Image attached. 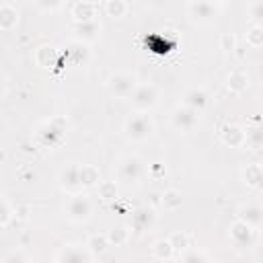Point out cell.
<instances>
[{
    "label": "cell",
    "mask_w": 263,
    "mask_h": 263,
    "mask_svg": "<svg viewBox=\"0 0 263 263\" xmlns=\"http://www.w3.org/2000/svg\"><path fill=\"white\" fill-rule=\"evenodd\" d=\"M123 132H125V136H127L132 142H144V140H148V138L152 136V132H154V121H152V117H150L146 111H136V113H132V115L125 119Z\"/></svg>",
    "instance_id": "cell-1"
},
{
    "label": "cell",
    "mask_w": 263,
    "mask_h": 263,
    "mask_svg": "<svg viewBox=\"0 0 263 263\" xmlns=\"http://www.w3.org/2000/svg\"><path fill=\"white\" fill-rule=\"evenodd\" d=\"M64 214L70 222H86L92 214V201L86 193H70L66 205H64Z\"/></svg>",
    "instance_id": "cell-2"
},
{
    "label": "cell",
    "mask_w": 263,
    "mask_h": 263,
    "mask_svg": "<svg viewBox=\"0 0 263 263\" xmlns=\"http://www.w3.org/2000/svg\"><path fill=\"white\" fill-rule=\"evenodd\" d=\"M228 238H230V242H232L236 249L245 251V249H253V247H255V242H257V232H255V226H251V224H247L245 220L236 218V220L230 224V228H228Z\"/></svg>",
    "instance_id": "cell-3"
},
{
    "label": "cell",
    "mask_w": 263,
    "mask_h": 263,
    "mask_svg": "<svg viewBox=\"0 0 263 263\" xmlns=\"http://www.w3.org/2000/svg\"><path fill=\"white\" fill-rule=\"evenodd\" d=\"M107 90L117 97V99H125V97H132L136 86H138V80L132 72H123V70H117L113 72L109 78H107Z\"/></svg>",
    "instance_id": "cell-4"
},
{
    "label": "cell",
    "mask_w": 263,
    "mask_h": 263,
    "mask_svg": "<svg viewBox=\"0 0 263 263\" xmlns=\"http://www.w3.org/2000/svg\"><path fill=\"white\" fill-rule=\"evenodd\" d=\"M66 127H68L66 117H62V115L51 117V119L39 129V140H41V144H43V146H49V148L55 146V144H60L62 138H64Z\"/></svg>",
    "instance_id": "cell-5"
},
{
    "label": "cell",
    "mask_w": 263,
    "mask_h": 263,
    "mask_svg": "<svg viewBox=\"0 0 263 263\" xmlns=\"http://www.w3.org/2000/svg\"><path fill=\"white\" fill-rule=\"evenodd\" d=\"M97 257L88 251V247H76V245H64L55 253V263H90Z\"/></svg>",
    "instance_id": "cell-6"
},
{
    "label": "cell",
    "mask_w": 263,
    "mask_h": 263,
    "mask_svg": "<svg viewBox=\"0 0 263 263\" xmlns=\"http://www.w3.org/2000/svg\"><path fill=\"white\" fill-rule=\"evenodd\" d=\"M187 16L193 23H212L218 16V8L212 0H189L187 4Z\"/></svg>",
    "instance_id": "cell-7"
},
{
    "label": "cell",
    "mask_w": 263,
    "mask_h": 263,
    "mask_svg": "<svg viewBox=\"0 0 263 263\" xmlns=\"http://www.w3.org/2000/svg\"><path fill=\"white\" fill-rule=\"evenodd\" d=\"M142 173H144V162L136 154L123 156L119 160V164H117V177H119V181L134 183V181H138L142 177Z\"/></svg>",
    "instance_id": "cell-8"
},
{
    "label": "cell",
    "mask_w": 263,
    "mask_h": 263,
    "mask_svg": "<svg viewBox=\"0 0 263 263\" xmlns=\"http://www.w3.org/2000/svg\"><path fill=\"white\" fill-rule=\"evenodd\" d=\"M199 121V113L187 105H177L173 111H171V123L179 129V132H191Z\"/></svg>",
    "instance_id": "cell-9"
},
{
    "label": "cell",
    "mask_w": 263,
    "mask_h": 263,
    "mask_svg": "<svg viewBox=\"0 0 263 263\" xmlns=\"http://www.w3.org/2000/svg\"><path fill=\"white\" fill-rule=\"evenodd\" d=\"M132 103L138 111H148L152 109L156 103H158V90L154 84L150 82H144V84H138L134 95H132Z\"/></svg>",
    "instance_id": "cell-10"
},
{
    "label": "cell",
    "mask_w": 263,
    "mask_h": 263,
    "mask_svg": "<svg viewBox=\"0 0 263 263\" xmlns=\"http://www.w3.org/2000/svg\"><path fill=\"white\" fill-rule=\"evenodd\" d=\"M218 136L222 144L230 148H245L247 146V129L240 127L238 123H222L218 129Z\"/></svg>",
    "instance_id": "cell-11"
},
{
    "label": "cell",
    "mask_w": 263,
    "mask_h": 263,
    "mask_svg": "<svg viewBox=\"0 0 263 263\" xmlns=\"http://www.w3.org/2000/svg\"><path fill=\"white\" fill-rule=\"evenodd\" d=\"M58 185L66 193H78L82 189L80 183V164H68L58 173Z\"/></svg>",
    "instance_id": "cell-12"
},
{
    "label": "cell",
    "mask_w": 263,
    "mask_h": 263,
    "mask_svg": "<svg viewBox=\"0 0 263 263\" xmlns=\"http://www.w3.org/2000/svg\"><path fill=\"white\" fill-rule=\"evenodd\" d=\"M154 222H156L154 210L148 208V205H140V208H136V210L132 212V222H129V226H132L136 232H146V230H150V228L154 226Z\"/></svg>",
    "instance_id": "cell-13"
},
{
    "label": "cell",
    "mask_w": 263,
    "mask_h": 263,
    "mask_svg": "<svg viewBox=\"0 0 263 263\" xmlns=\"http://www.w3.org/2000/svg\"><path fill=\"white\" fill-rule=\"evenodd\" d=\"M74 23H82V21H95L99 14V4L95 0H78L72 4L70 10Z\"/></svg>",
    "instance_id": "cell-14"
},
{
    "label": "cell",
    "mask_w": 263,
    "mask_h": 263,
    "mask_svg": "<svg viewBox=\"0 0 263 263\" xmlns=\"http://www.w3.org/2000/svg\"><path fill=\"white\" fill-rule=\"evenodd\" d=\"M74 37L78 41H84V43H90L99 37L101 33V23L95 18V21H82V23H74Z\"/></svg>",
    "instance_id": "cell-15"
},
{
    "label": "cell",
    "mask_w": 263,
    "mask_h": 263,
    "mask_svg": "<svg viewBox=\"0 0 263 263\" xmlns=\"http://www.w3.org/2000/svg\"><path fill=\"white\" fill-rule=\"evenodd\" d=\"M236 218H240L247 224L259 228V226H263V208L259 203H242L236 212Z\"/></svg>",
    "instance_id": "cell-16"
},
{
    "label": "cell",
    "mask_w": 263,
    "mask_h": 263,
    "mask_svg": "<svg viewBox=\"0 0 263 263\" xmlns=\"http://www.w3.org/2000/svg\"><path fill=\"white\" fill-rule=\"evenodd\" d=\"M240 177H242V183L247 187L263 189V164H257V162L245 164L240 171Z\"/></svg>",
    "instance_id": "cell-17"
},
{
    "label": "cell",
    "mask_w": 263,
    "mask_h": 263,
    "mask_svg": "<svg viewBox=\"0 0 263 263\" xmlns=\"http://www.w3.org/2000/svg\"><path fill=\"white\" fill-rule=\"evenodd\" d=\"M35 62L39 68H53L60 62V53L53 45H39L35 49Z\"/></svg>",
    "instance_id": "cell-18"
},
{
    "label": "cell",
    "mask_w": 263,
    "mask_h": 263,
    "mask_svg": "<svg viewBox=\"0 0 263 263\" xmlns=\"http://www.w3.org/2000/svg\"><path fill=\"white\" fill-rule=\"evenodd\" d=\"M208 103H210V97H208V92L203 88H189L183 95V105L195 109L197 113H201L208 107Z\"/></svg>",
    "instance_id": "cell-19"
},
{
    "label": "cell",
    "mask_w": 263,
    "mask_h": 263,
    "mask_svg": "<svg viewBox=\"0 0 263 263\" xmlns=\"http://www.w3.org/2000/svg\"><path fill=\"white\" fill-rule=\"evenodd\" d=\"M226 86H228V90H230L232 95L245 92V90L249 88V74H247L245 70H240V68H234V70L228 74V78H226Z\"/></svg>",
    "instance_id": "cell-20"
},
{
    "label": "cell",
    "mask_w": 263,
    "mask_h": 263,
    "mask_svg": "<svg viewBox=\"0 0 263 263\" xmlns=\"http://www.w3.org/2000/svg\"><path fill=\"white\" fill-rule=\"evenodd\" d=\"M16 23H18L16 6H12L10 2H2L0 4V29L4 33H8V31H12L16 27Z\"/></svg>",
    "instance_id": "cell-21"
},
{
    "label": "cell",
    "mask_w": 263,
    "mask_h": 263,
    "mask_svg": "<svg viewBox=\"0 0 263 263\" xmlns=\"http://www.w3.org/2000/svg\"><path fill=\"white\" fill-rule=\"evenodd\" d=\"M177 257V251L173 247V242L168 238H158L154 245H152V259L156 261H171Z\"/></svg>",
    "instance_id": "cell-22"
},
{
    "label": "cell",
    "mask_w": 263,
    "mask_h": 263,
    "mask_svg": "<svg viewBox=\"0 0 263 263\" xmlns=\"http://www.w3.org/2000/svg\"><path fill=\"white\" fill-rule=\"evenodd\" d=\"M80 183L82 189H92L101 183V171L95 164H80Z\"/></svg>",
    "instance_id": "cell-23"
},
{
    "label": "cell",
    "mask_w": 263,
    "mask_h": 263,
    "mask_svg": "<svg viewBox=\"0 0 263 263\" xmlns=\"http://www.w3.org/2000/svg\"><path fill=\"white\" fill-rule=\"evenodd\" d=\"M86 247H88V251H90L95 257H101V255H105V253L109 251L111 240H109V236H107V234L97 232V234H90V236H88Z\"/></svg>",
    "instance_id": "cell-24"
},
{
    "label": "cell",
    "mask_w": 263,
    "mask_h": 263,
    "mask_svg": "<svg viewBox=\"0 0 263 263\" xmlns=\"http://www.w3.org/2000/svg\"><path fill=\"white\" fill-rule=\"evenodd\" d=\"M181 203H183V197L177 189H164L160 193V208L164 212H175L181 208Z\"/></svg>",
    "instance_id": "cell-25"
},
{
    "label": "cell",
    "mask_w": 263,
    "mask_h": 263,
    "mask_svg": "<svg viewBox=\"0 0 263 263\" xmlns=\"http://www.w3.org/2000/svg\"><path fill=\"white\" fill-rule=\"evenodd\" d=\"M97 191H99V197L103 201H115L119 195V187L115 181H101L97 185Z\"/></svg>",
    "instance_id": "cell-26"
},
{
    "label": "cell",
    "mask_w": 263,
    "mask_h": 263,
    "mask_svg": "<svg viewBox=\"0 0 263 263\" xmlns=\"http://www.w3.org/2000/svg\"><path fill=\"white\" fill-rule=\"evenodd\" d=\"M129 228L132 226H115L113 230H109L107 236L111 240V247H123L129 240Z\"/></svg>",
    "instance_id": "cell-27"
},
{
    "label": "cell",
    "mask_w": 263,
    "mask_h": 263,
    "mask_svg": "<svg viewBox=\"0 0 263 263\" xmlns=\"http://www.w3.org/2000/svg\"><path fill=\"white\" fill-rule=\"evenodd\" d=\"M168 240L173 242V247H175L177 255L193 247V242H191V236H189L187 232H183V230H177V232H173V234L168 236Z\"/></svg>",
    "instance_id": "cell-28"
},
{
    "label": "cell",
    "mask_w": 263,
    "mask_h": 263,
    "mask_svg": "<svg viewBox=\"0 0 263 263\" xmlns=\"http://www.w3.org/2000/svg\"><path fill=\"white\" fill-rule=\"evenodd\" d=\"M105 14L111 18H121L127 14L125 0H105Z\"/></svg>",
    "instance_id": "cell-29"
},
{
    "label": "cell",
    "mask_w": 263,
    "mask_h": 263,
    "mask_svg": "<svg viewBox=\"0 0 263 263\" xmlns=\"http://www.w3.org/2000/svg\"><path fill=\"white\" fill-rule=\"evenodd\" d=\"M247 146L251 150L263 148V125H251V127H247Z\"/></svg>",
    "instance_id": "cell-30"
},
{
    "label": "cell",
    "mask_w": 263,
    "mask_h": 263,
    "mask_svg": "<svg viewBox=\"0 0 263 263\" xmlns=\"http://www.w3.org/2000/svg\"><path fill=\"white\" fill-rule=\"evenodd\" d=\"M68 53H70V58H72L74 64H84L88 60V49H86L84 41H78V39L68 47Z\"/></svg>",
    "instance_id": "cell-31"
},
{
    "label": "cell",
    "mask_w": 263,
    "mask_h": 263,
    "mask_svg": "<svg viewBox=\"0 0 263 263\" xmlns=\"http://www.w3.org/2000/svg\"><path fill=\"white\" fill-rule=\"evenodd\" d=\"M12 218H14V205H10L8 197L2 195V199H0V228L2 230L8 228V224H10Z\"/></svg>",
    "instance_id": "cell-32"
},
{
    "label": "cell",
    "mask_w": 263,
    "mask_h": 263,
    "mask_svg": "<svg viewBox=\"0 0 263 263\" xmlns=\"http://www.w3.org/2000/svg\"><path fill=\"white\" fill-rule=\"evenodd\" d=\"M245 41H247L249 47H261V45H263V27H261V25H253V27L247 31Z\"/></svg>",
    "instance_id": "cell-33"
},
{
    "label": "cell",
    "mask_w": 263,
    "mask_h": 263,
    "mask_svg": "<svg viewBox=\"0 0 263 263\" xmlns=\"http://www.w3.org/2000/svg\"><path fill=\"white\" fill-rule=\"evenodd\" d=\"M177 259L183 261V263H195V261H210V255H205V253H201V251H195V249L191 247V249L179 253Z\"/></svg>",
    "instance_id": "cell-34"
},
{
    "label": "cell",
    "mask_w": 263,
    "mask_h": 263,
    "mask_svg": "<svg viewBox=\"0 0 263 263\" xmlns=\"http://www.w3.org/2000/svg\"><path fill=\"white\" fill-rule=\"evenodd\" d=\"M249 18L253 21V25L263 27V0H253L249 4Z\"/></svg>",
    "instance_id": "cell-35"
},
{
    "label": "cell",
    "mask_w": 263,
    "mask_h": 263,
    "mask_svg": "<svg viewBox=\"0 0 263 263\" xmlns=\"http://www.w3.org/2000/svg\"><path fill=\"white\" fill-rule=\"evenodd\" d=\"M220 49L226 51V53H232L236 49V39H234V35L230 31L222 33V37H220Z\"/></svg>",
    "instance_id": "cell-36"
},
{
    "label": "cell",
    "mask_w": 263,
    "mask_h": 263,
    "mask_svg": "<svg viewBox=\"0 0 263 263\" xmlns=\"http://www.w3.org/2000/svg\"><path fill=\"white\" fill-rule=\"evenodd\" d=\"M35 4H37V8H41L45 12H51V10H58L64 4V0H35Z\"/></svg>",
    "instance_id": "cell-37"
},
{
    "label": "cell",
    "mask_w": 263,
    "mask_h": 263,
    "mask_svg": "<svg viewBox=\"0 0 263 263\" xmlns=\"http://www.w3.org/2000/svg\"><path fill=\"white\" fill-rule=\"evenodd\" d=\"M14 218H16V220H21V222L29 220V205H23V203L14 205Z\"/></svg>",
    "instance_id": "cell-38"
},
{
    "label": "cell",
    "mask_w": 263,
    "mask_h": 263,
    "mask_svg": "<svg viewBox=\"0 0 263 263\" xmlns=\"http://www.w3.org/2000/svg\"><path fill=\"white\" fill-rule=\"evenodd\" d=\"M25 261H29L27 255H23V253H10V255L4 257L2 263H25Z\"/></svg>",
    "instance_id": "cell-39"
},
{
    "label": "cell",
    "mask_w": 263,
    "mask_h": 263,
    "mask_svg": "<svg viewBox=\"0 0 263 263\" xmlns=\"http://www.w3.org/2000/svg\"><path fill=\"white\" fill-rule=\"evenodd\" d=\"M21 242H23V245H27V242H29V234H25V236L21 238Z\"/></svg>",
    "instance_id": "cell-40"
},
{
    "label": "cell",
    "mask_w": 263,
    "mask_h": 263,
    "mask_svg": "<svg viewBox=\"0 0 263 263\" xmlns=\"http://www.w3.org/2000/svg\"><path fill=\"white\" fill-rule=\"evenodd\" d=\"M212 2H214V4H216V2H224V0H212Z\"/></svg>",
    "instance_id": "cell-41"
},
{
    "label": "cell",
    "mask_w": 263,
    "mask_h": 263,
    "mask_svg": "<svg viewBox=\"0 0 263 263\" xmlns=\"http://www.w3.org/2000/svg\"><path fill=\"white\" fill-rule=\"evenodd\" d=\"M261 164H263V162H261Z\"/></svg>",
    "instance_id": "cell-42"
}]
</instances>
